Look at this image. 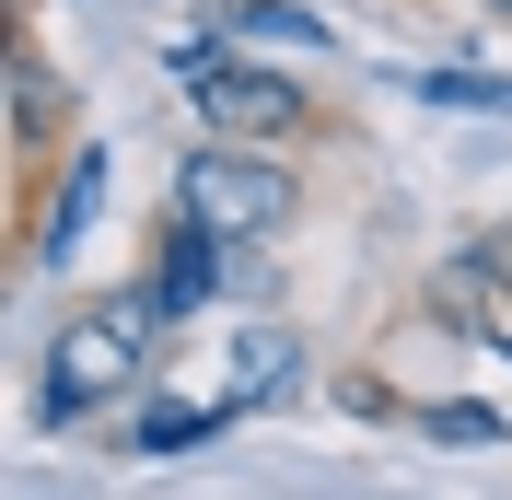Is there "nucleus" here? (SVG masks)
Masks as SVG:
<instances>
[{
  "label": "nucleus",
  "mask_w": 512,
  "mask_h": 500,
  "mask_svg": "<svg viewBox=\"0 0 512 500\" xmlns=\"http://www.w3.org/2000/svg\"><path fill=\"white\" fill-rule=\"evenodd\" d=\"M175 210L210 221L222 245H280L303 210V152H256V140H187L175 152Z\"/></svg>",
  "instance_id": "2"
},
{
  "label": "nucleus",
  "mask_w": 512,
  "mask_h": 500,
  "mask_svg": "<svg viewBox=\"0 0 512 500\" xmlns=\"http://www.w3.org/2000/svg\"><path fill=\"white\" fill-rule=\"evenodd\" d=\"M233 373H245V384H233V407H280V396H291V373H303V338H291V326H256Z\"/></svg>",
  "instance_id": "8"
},
{
  "label": "nucleus",
  "mask_w": 512,
  "mask_h": 500,
  "mask_svg": "<svg viewBox=\"0 0 512 500\" xmlns=\"http://www.w3.org/2000/svg\"><path fill=\"white\" fill-rule=\"evenodd\" d=\"M210 24L233 47H326V12H303V0H222Z\"/></svg>",
  "instance_id": "7"
},
{
  "label": "nucleus",
  "mask_w": 512,
  "mask_h": 500,
  "mask_svg": "<svg viewBox=\"0 0 512 500\" xmlns=\"http://www.w3.org/2000/svg\"><path fill=\"white\" fill-rule=\"evenodd\" d=\"M187 117H198V140H256V152H315V140H338V117H326L291 70L245 59V47H222L210 70H187Z\"/></svg>",
  "instance_id": "3"
},
{
  "label": "nucleus",
  "mask_w": 512,
  "mask_h": 500,
  "mask_svg": "<svg viewBox=\"0 0 512 500\" xmlns=\"http://www.w3.org/2000/svg\"><path fill=\"white\" fill-rule=\"evenodd\" d=\"M408 431L419 442H501V407H478V396H408Z\"/></svg>",
  "instance_id": "9"
},
{
  "label": "nucleus",
  "mask_w": 512,
  "mask_h": 500,
  "mask_svg": "<svg viewBox=\"0 0 512 500\" xmlns=\"http://www.w3.org/2000/svg\"><path fill=\"white\" fill-rule=\"evenodd\" d=\"M478 12H489V24H512V0H478Z\"/></svg>",
  "instance_id": "14"
},
{
  "label": "nucleus",
  "mask_w": 512,
  "mask_h": 500,
  "mask_svg": "<svg viewBox=\"0 0 512 500\" xmlns=\"http://www.w3.org/2000/svg\"><path fill=\"white\" fill-rule=\"evenodd\" d=\"M140 280H152V303L187 326V314H210L222 303V280H233V245L210 233V221H187V210H163L152 221V256H140Z\"/></svg>",
  "instance_id": "5"
},
{
  "label": "nucleus",
  "mask_w": 512,
  "mask_h": 500,
  "mask_svg": "<svg viewBox=\"0 0 512 500\" xmlns=\"http://www.w3.org/2000/svg\"><path fill=\"white\" fill-rule=\"evenodd\" d=\"M489 233H501V291H512V221H489ZM501 338H512V326H501ZM501 338H489V349H501Z\"/></svg>",
  "instance_id": "13"
},
{
  "label": "nucleus",
  "mask_w": 512,
  "mask_h": 500,
  "mask_svg": "<svg viewBox=\"0 0 512 500\" xmlns=\"http://www.w3.org/2000/svg\"><path fill=\"white\" fill-rule=\"evenodd\" d=\"M222 419L233 407H140V419H128V454H187V442H210Z\"/></svg>",
  "instance_id": "10"
},
{
  "label": "nucleus",
  "mask_w": 512,
  "mask_h": 500,
  "mask_svg": "<svg viewBox=\"0 0 512 500\" xmlns=\"http://www.w3.org/2000/svg\"><path fill=\"white\" fill-rule=\"evenodd\" d=\"M163 326L175 314L152 303V280L128 291H82V303L47 326V361H35V431H94L105 407H128L163 361Z\"/></svg>",
  "instance_id": "1"
},
{
  "label": "nucleus",
  "mask_w": 512,
  "mask_h": 500,
  "mask_svg": "<svg viewBox=\"0 0 512 500\" xmlns=\"http://www.w3.org/2000/svg\"><path fill=\"white\" fill-rule=\"evenodd\" d=\"M419 94L454 105V117H512V82H501V70H431Z\"/></svg>",
  "instance_id": "11"
},
{
  "label": "nucleus",
  "mask_w": 512,
  "mask_h": 500,
  "mask_svg": "<svg viewBox=\"0 0 512 500\" xmlns=\"http://www.w3.org/2000/svg\"><path fill=\"white\" fill-rule=\"evenodd\" d=\"M0 140H12V221H24L35 187L82 152V94H70L59 59L35 47V24H12V47H0Z\"/></svg>",
  "instance_id": "4"
},
{
  "label": "nucleus",
  "mask_w": 512,
  "mask_h": 500,
  "mask_svg": "<svg viewBox=\"0 0 512 500\" xmlns=\"http://www.w3.org/2000/svg\"><path fill=\"white\" fill-rule=\"evenodd\" d=\"M338 407H350V419H408V396L384 373H338Z\"/></svg>",
  "instance_id": "12"
},
{
  "label": "nucleus",
  "mask_w": 512,
  "mask_h": 500,
  "mask_svg": "<svg viewBox=\"0 0 512 500\" xmlns=\"http://www.w3.org/2000/svg\"><path fill=\"white\" fill-rule=\"evenodd\" d=\"M94 210H105V152L82 140V152H70L47 187H35V210L12 221V256H24V268H70V245L94 233Z\"/></svg>",
  "instance_id": "6"
}]
</instances>
